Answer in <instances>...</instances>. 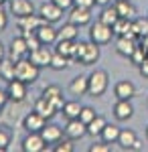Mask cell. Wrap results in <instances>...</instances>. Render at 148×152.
Instances as JSON below:
<instances>
[{"mask_svg":"<svg viewBox=\"0 0 148 152\" xmlns=\"http://www.w3.org/2000/svg\"><path fill=\"white\" fill-rule=\"evenodd\" d=\"M97 59H100V45H95L93 41H87V43L77 41V51H75L73 61H77V63L87 67V65L97 63Z\"/></svg>","mask_w":148,"mask_h":152,"instance_id":"cell-1","label":"cell"},{"mask_svg":"<svg viewBox=\"0 0 148 152\" xmlns=\"http://www.w3.org/2000/svg\"><path fill=\"white\" fill-rule=\"evenodd\" d=\"M108 85H110V75L108 71L103 69H95L87 77V94L91 97H102L108 91Z\"/></svg>","mask_w":148,"mask_h":152,"instance_id":"cell-2","label":"cell"},{"mask_svg":"<svg viewBox=\"0 0 148 152\" xmlns=\"http://www.w3.org/2000/svg\"><path fill=\"white\" fill-rule=\"evenodd\" d=\"M39 71H41V67H37L29 57H23L21 61H16L14 77L21 79V81H24V83H34L39 79Z\"/></svg>","mask_w":148,"mask_h":152,"instance_id":"cell-3","label":"cell"},{"mask_svg":"<svg viewBox=\"0 0 148 152\" xmlns=\"http://www.w3.org/2000/svg\"><path fill=\"white\" fill-rule=\"evenodd\" d=\"M114 28L110 26V24H106V23H102L100 18L95 20V23L89 26V41H93L95 45H110L112 43V39H114Z\"/></svg>","mask_w":148,"mask_h":152,"instance_id":"cell-4","label":"cell"},{"mask_svg":"<svg viewBox=\"0 0 148 152\" xmlns=\"http://www.w3.org/2000/svg\"><path fill=\"white\" fill-rule=\"evenodd\" d=\"M63 8L61 6H57L55 2H51V0H47V2H43L41 6H39V16L45 20V23H51V24H55L59 23L61 18H63Z\"/></svg>","mask_w":148,"mask_h":152,"instance_id":"cell-5","label":"cell"},{"mask_svg":"<svg viewBox=\"0 0 148 152\" xmlns=\"http://www.w3.org/2000/svg\"><path fill=\"white\" fill-rule=\"evenodd\" d=\"M29 83L21 81V79H10L8 85H6V94H8V99L14 102V104H21L26 99V95H29V87H26Z\"/></svg>","mask_w":148,"mask_h":152,"instance_id":"cell-6","label":"cell"},{"mask_svg":"<svg viewBox=\"0 0 148 152\" xmlns=\"http://www.w3.org/2000/svg\"><path fill=\"white\" fill-rule=\"evenodd\" d=\"M29 59L33 61L37 67H51V59H53V51L49 49V45H41L34 51L29 53Z\"/></svg>","mask_w":148,"mask_h":152,"instance_id":"cell-7","label":"cell"},{"mask_svg":"<svg viewBox=\"0 0 148 152\" xmlns=\"http://www.w3.org/2000/svg\"><path fill=\"white\" fill-rule=\"evenodd\" d=\"M63 132H65V136L71 138V140H81L87 134V124H83L79 118H73V120H67Z\"/></svg>","mask_w":148,"mask_h":152,"instance_id":"cell-8","label":"cell"},{"mask_svg":"<svg viewBox=\"0 0 148 152\" xmlns=\"http://www.w3.org/2000/svg\"><path fill=\"white\" fill-rule=\"evenodd\" d=\"M23 150L24 152H43L47 150V142L41 136V132H29L26 138L23 140Z\"/></svg>","mask_w":148,"mask_h":152,"instance_id":"cell-9","label":"cell"},{"mask_svg":"<svg viewBox=\"0 0 148 152\" xmlns=\"http://www.w3.org/2000/svg\"><path fill=\"white\" fill-rule=\"evenodd\" d=\"M69 23L77 24V26H85V24H89L91 23V8L73 4V6L69 8Z\"/></svg>","mask_w":148,"mask_h":152,"instance_id":"cell-10","label":"cell"},{"mask_svg":"<svg viewBox=\"0 0 148 152\" xmlns=\"http://www.w3.org/2000/svg\"><path fill=\"white\" fill-rule=\"evenodd\" d=\"M31 53V49H29V45H26V41H24V37H14L10 41V51H8V57L12 59V61H21L23 57H26Z\"/></svg>","mask_w":148,"mask_h":152,"instance_id":"cell-11","label":"cell"},{"mask_svg":"<svg viewBox=\"0 0 148 152\" xmlns=\"http://www.w3.org/2000/svg\"><path fill=\"white\" fill-rule=\"evenodd\" d=\"M34 33H37L39 39H41L43 45H55L57 39H59V28H55L51 23H43Z\"/></svg>","mask_w":148,"mask_h":152,"instance_id":"cell-12","label":"cell"},{"mask_svg":"<svg viewBox=\"0 0 148 152\" xmlns=\"http://www.w3.org/2000/svg\"><path fill=\"white\" fill-rule=\"evenodd\" d=\"M136 47H138L136 37H118V41H116V53L126 59H130V55L134 53Z\"/></svg>","mask_w":148,"mask_h":152,"instance_id":"cell-13","label":"cell"},{"mask_svg":"<svg viewBox=\"0 0 148 152\" xmlns=\"http://www.w3.org/2000/svg\"><path fill=\"white\" fill-rule=\"evenodd\" d=\"M45 124H47V120L39 112H31V114H26L23 120V128L26 130V132H41V130L45 128Z\"/></svg>","mask_w":148,"mask_h":152,"instance_id":"cell-14","label":"cell"},{"mask_svg":"<svg viewBox=\"0 0 148 152\" xmlns=\"http://www.w3.org/2000/svg\"><path fill=\"white\" fill-rule=\"evenodd\" d=\"M34 12L33 0H10V14H14L16 18H23Z\"/></svg>","mask_w":148,"mask_h":152,"instance_id":"cell-15","label":"cell"},{"mask_svg":"<svg viewBox=\"0 0 148 152\" xmlns=\"http://www.w3.org/2000/svg\"><path fill=\"white\" fill-rule=\"evenodd\" d=\"M34 112H39L45 120H53V118L59 114L57 107L53 105V102H51V99H47V97H43V95L34 102Z\"/></svg>","mask_w":148,"mask_h":152,"instance_id":"cell-16","label":"cell"},{"mask_svg":"<svg viewBox=\"0 0 148 152\" xmlns=\"http://www.w3.org/2000/svg\"><path fill=\"white\" fill-rule=\"evenodd\" d=\"M114 116L120 122H126L134 116V105L130 104V99H118L114 105Z\"/></svg>","mask_w":148,"mask_h":152,"instance_id":"cell-17","label":"cell"},{"mask_svg":"<svg viewBox=\"0 0 148 152\" xmlns=\"http://www.w3.org/2000/svg\"><path fill=\"white\" fill-rule=\"evenodd\" d=\"M63 128L57 126V124H45V128L41 130V136L45 138L47 144H57L61 138H63Z\"/></svg>","mask_w":148,"mask_h":152,"instance_id":"cell-18","label":"cell"},{"mask_svg":"<svg viewBox=\"0 0 148 152\" xmlns=\"http://www.w3.org/2000/svg\"><path fill=\"white\" fill-rule=\"evenodd\" d=\"M114 94L118 99H132L134 95H136V85L132 81H128V79H124V81H118L114 87Z\"/></svg>","mask_w":148,"mask_h":152,"instance_id":"cell-19","label":"cell"},{"mask_svg":"<svg viewBox=\"0 0 148 152\" xmlns=\"http://www.w3.org/2000/svg\"><path fill=\"white\" fill-rule=\"evenodd\" d=\"M112 28H114V33L118 37H136L134 35V20L124 18V16H120Z\"/></svg>","mask_w":148,"mask_h":152,"instance_id":"cell-20","label":"cell"},{"mask_svg":"<svg viewBox=\"0 0 148 152\" xmlns=\"http://www.w3.org/2000/svg\"><path fill=\"white\" fill-rule=\"evenodd\" d=\"M45 23L41 16H39V12L37 14H29V16H23V18H18V28H21V33H24V31H37L41 24Z\"/></svg>","mask_w":148,"mask_h":152,"instance_id":"cell-21","label":"cell"},{"mask_svg":"<svg viewBox=\"0 0 148 152\" xmlns=\"http://www.w3.org/2000/svg\"><path fill=\"white\" fill-rule=\"evenodd\" d=\"M55 51L61 53V55H65V57L73 59L75 57V51H77V39L75 41H69V39H57V43H55Z\"/></svg>","mask_w":148,"mask_h":152,"instance_id":"cell-22","label":"cell"},{"mask_svg":"<svg viewBox=\"0 0 148 152\" xmlns=\"http://www.w3.org/2000/svg\"><path fill=\"white\" fill-rule=\"evenodd\" d=\"M69 94L75 95V97H81V95L87 94V75H77V77H73L71 83H69Z\"/></svg>","mask_w":148,"mask_h":152,"instance_id":"cell-23","label":"cell"},{"mask_svg":"<svg viewBox=\"0 0 148 152\" xmlns=\"http://www.w3.org/2000/svg\"><path fill=\"white\" fill-rule=\"evenodd\" d=\"M136 140H138V138H136V132H134V130H122L116 144H120L122 150H132L134 144H136Z\"/></svg>","mask_w":148,"mask_h":152,"instance_id":"cell-24","label":"cell"},{"mask_svg":"<svg viewBox=\"0 0 148 152\" xmlns=\"http://www.w3.org/2000/svg\"><path fill=\"white\" fill-rule=\"evenodd\" d=\"M14 69H16V61H12L10 57H4L0 61V77L2 79H6V81L14 79Z\"/></svg>","mask_w":148,"mask_h":152,"instance_id":"cell-25","label":"cell"},{"mask_svg":"<svg viewBox=\"0 0 148 152\" xmlns=\"http://www.w3.org/2000/svg\"><path fill=\"white\" fill-rule=\"evenodd\" d=\"M116 10L120 16H124V18H132L134 14H136V6L130 2V0H116Z\"/></svg>","mask_w":148,"mask_h":152,"instance_id":"cell-26","label":"cell"},{"mask_svg":"<svg viewBox=\"0 0 148 152\" xmlns=\"http://www.w3.org/2000/svg\"><path fill=\"white\" fill-rule=\"evenodd\" d=\"M118 18H120V14H118V10H116V6H110V4L103 6L102 12H100V20L106 23V24H110V26H114Z\"/></svg>","mask_w":148,"mask_h":152,"instance_id":"cell-27","label":"cell"},{"mask_svg":"<svg viewBox=\"0 0 148 152\" xmlns=\"http://www.w3.org/2000/svg\"><path fill=\"white\" fill-rule=\"evenodd\" d=\"M120 132H122V128H118L116 124H106V128H103V132H102V140L108 142V144H116Z\"/></svg>","mask_w":148,"mask_h":152,"instance_id":"cell-28","label":"cell"},{"mask_svg":"<svg viewBox=\"0 0 148 152\" xmlns=\"http://www.w3.org/2000/svg\"><path fill=\"white\" fill-rule=\"evenodd\" d=\"M106 124H108V122H106L102 116H95V118L89 122V124H87V134H89V136H93V138L102 136V132H103V128H106Z\"/></svg>","mask_w":148,"mask_h":152,"instance_id":"cell-29","label":"cell"},{"mask_svg":"<svg viewBox=\"0 0 148 152\" xmlns=\"http://www.w3.org/2000/svg\"><path fill=\"white\" fill-rule=\"evenodd\" d=\"M79 37V26L73 23H65L59 28V39H69V41H75Z\"/></svg>","mask_w":148,"mask_h":152,"instance_id":"cell-30","label":"cell"},{"mask_svg":"<svg viewBox=\"0 0 148 152\" xmlns=\"http://www.w3.org/2000/svg\"><path fill=\"white\" fill-rule=\"evenodd\" d=\"M81 107H83V105H81L79 102H65L63 110H61V114L67 118V120H73V118H79Z\"/></svg>","mask_w":148,"mask_h":152,"instance_id":"cell-31","label":"cell"},{"mask_svg":"<svg viewBox=\"0 0 148 152\" xmlns=\"http://www.w3.org/2000/svg\"><path fill=\"white\" fill-rule=\"evenodd\" d=\"M67 65H69V57L61 55V53H57V51H53V59H51V69H55V71H63V69H67Z\"/></svg>","mask_w":148,"mask_h":152,"instance_id":"cell-32","label":"cell"},{"mask_svg":"<svg viewBox=\"0 0 148 152\" xmlns=\"http://www.w3.org/2000/svg\"><path fill=\"white\" fill-rule=\"evenodd\" d=\"M10 142H12V132L8 128H0V152L8 150Z\"/></svg>","mask_w":148,"mask_h":152,"instance_id":"cell-33","label":"cell"},{"mask_svg":"<svg viewBox=\"0 0 148 152\" xmlns=\"http://www.w3.org/2000/svg\"><path fill=\"white\" fill-rule=\"evenodd\" d=\"M134 35L136 37L148 35V18H136L134 20Z\"/></svg>","mask_w":148,"mask_h":152,"instance_id":"cell-34","label":"cell"},{"mask_svg":"<svg viewBox=\"0 0 148 152\" xmlns=\"http://www.w3.org/2000/svg\"><path fill=\"white\" fill-rule=\"evenodd\" d=\"M95 116H97V114H95V110L89 107V105H83V107H81V112H79V120L83 122V124H89Z\"/></svg>","mask_w":148,"mask_h":152,"instance_id":"cell-35","label":"cell"},{"mask_svg":"<svg viewBox=\"0 0 148 152\" xmlns=\"http://www.w3.org/2000/svg\"><path fill=\"white\" fill-rule=\"evenodd\" d=\"M144 59H146V51H144V47H142V45H138V47L134 49V53L130 55V61H132L134 65H140Z\"/></svg>","mask_w":148,"mask_h":152,"instance_id":"cell-36","label":"cell"},{"mask_svg":"<svg viewBox=\"0 0 148 152\" xmlns=\"http://www.w3.org/2000/svg\"><path fill=\"white\" fill-rule=\"evenodd\" d=\"M55 152H73V140L71 138H61L57 142V146H55Z\"/></svg>","mask_w":148,"mask_h":152,"instance_id":"cell-37","label":"cell"},{"mask_svg":"<svg viewBox=\"0 0 148 152\" xmlns=\"http://www.w3.org/2000/svg\"><path fill=\"white\" fill-rule=\"evenodd\" d=\"M63 91H61V87L59 85H47L45 89H43V97H47V99H53V97H57V95H61Z\"/></svg>","mask_w":148,"mask_h":152,"instance_id":"cell-38","label":"cell"},{"mask_svg":"<svg viewBox=\"0 0 148 152\" xmlns=\"http://www.w3.org/2000/svg\"><path fill=\"white\" fill-rule=\"evenodd\" d=\"M112 146L108 142H100V144H91L89 146V152H110Z\"/></svg>","mask_w":148,"mask_h":152,"instance_id":"cell-39","label":"cell"},{"mask_svg":"<svg viewBox=\"0 0 148 152\" xmlns=\"http://www.w3.org/2000/svg\"><path fill=\"white\" fill-rule=\"evenodd\" d=\"M6 26H8V14H6V12H4V8L0 6V33H2Z\"/></svg>","mask_w":148,"mask_h":152,"instance_id":"cell-40","label":"cell"},{"mask_svg":"<svg viewBox=\"0 0 148 152\" xmlns=\"http://www.w3.org/2000/svg\"><path fill=\"white\" fill-rule=\"evenodd\" d=\"M51 102H53V105L57 107V112H61V110H63V105H65V99H63V94H61V95H57V97H53Z\"/></svg>","mask_w":148,"mask_h":152,"instance_id":"cell-41","label":"cell"},{"mask_svg":"<svg viewBox=\"0 0 148 152\" xmlns=\"http://www.w3.org/2000/svg\"><path fill=\"white\" fill-rule=\"evenodd\" d=\"M51 2H55V4L61 6L63 10H69V8L73 6V0H51Z\"/></svg>","mask_w":148,"mask_h":152,"instance_id":"cell-42","label":"cell"},{"mask_svg":"<svg viewBox=\"0 0 148 152\" xmlns=\"http://www.w3.org/2000/svg\"><path fill=\"white\" fill-rule=\"evenodd\" d=\"M138 69H140V75L148 79V55H146V59H144V61H142V63L138 65Z\"/></svg>","mask_w":148,"mask_h":152,"instance_id":"cell-43","label":"cell"},{"mask_svg":"<svg viewBox=\"0 0 148 152\" xmlns=\"http://www.w3.org/2000/svg\"><path fill=\"white\" fill-rule=\"evenodd\" d=\"M73 4L85 6V8H93V6H95V0H73Z\"/></svg>","mask_w":148,"mask_h":152,"instance_id":"cell-44","label":"cell"},{"mask_svg":"<svg viewBox=\"0 0 148 152\" xmlns=\"http://www.w3.org/2000/svg\"><path fill=\"white\" fill-rule=\"evenodd\" d=\"M6 102H8V94H6V89H0V110L6 105Z\"/></svg>","mask_w":148,"mask_h":152,"instance_id":"cell-45","label":"cell"},{"mask_svg":"<svg viewBox=\"0 0 148 152\" xmlns=\"http://www.w3.org/2000/svg\"><path fill=\"white\" fill-rule=\"evenodd\" d=\"M95 4L97 6H108V4H112V0H95Z\"/></svg>","mask_w":148,"mask_h":152,"instance_id":"cell-46","label":"cell"},{"mask_svg":"<svg viewBox=\"0 0 148 152\" xmlns=\"http://www.w3.org/2000/svg\"><path fill=\"white\" fill-rule=\"evenodd\" d=\"M4 55H6V53H4V45H2V43H0V61H2V59H4Z\"/></svg>","mask_w":148,"mask_h":152,"instance_id":"cell-47","label":"cell"},{"mask_svg":"<svg viewBox=\"0 0 148 152\" xmlns=\"http://www.w3.org/2000/svg\"><path fill=\"white\" fill-rule=\"evenodd\" d=\"M4 2H6V0H0V6H2V4H4Z\"/></svg>","mask_w":148,"mask_h":152,"instance_id":"cell-48","label":"cell"},{"mask_svg":"<svg viewBox=\"0 0 148 152\" xmlns=\"http://www.w3.org/2000/svg\"><path fill=\"white\" fill-rule=\"evenodd\" d=\"M146 136H148V126H146Z\"/></svg>","mask_w":148,"mask_h":152,"instance_id":"cell-49","label":"cell"},{"mask_svg":"<svg viewBox=\"0 0 148 152\" xmlns=\"http://www.w3.org/2000/svg\"><path fill=\"white\" fill-rule=\"evenodd\" d=\"M146 105H148V99H146Z\"/></svg>","mask_w":148,"mask_h":152,"instance_id":"cell-50","label":"cell"}]
</instances>
